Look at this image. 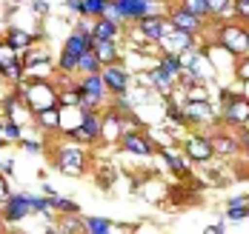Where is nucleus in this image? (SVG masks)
<instances>
[{"instance_id": "1", "label": "nucleus", "mask_w": 249, "mask_h": 234, "mask_svg": "<svg viewBox=\"0 0 249 234\" xmlns=\"http://www.w3.org/2000/svg\"><path fill=\"white\" fill-rule=\"evenodd\" d=\"M158 43H163V46H166V52L183 54V52H189V49L195 46V31H183V29L169 26L166 31H163V37H160Z\"/></svg>"}, {"instance_id": "2", "label": "nucleus", "mask_w": 249, "mask_h": 234, "mask_svg": "<svg viewBox=\"0 0 249 234\" xmlns=\"http://www.w3.org/2000/svg\"><path fill=\"white\" fill-rule=\"evenodd\" d=\"M152 0H109L106 6V15H115V17H143L149 15Z\"/></svg>"}, {"instance_id": "3", "label": "nucleus", "mask_w": 249, "mask_h": 234, "mask_svg": "<svg viewBox=\"0 0 249 234\" xmlns=\"http://www.w3.org/2000/svg\"><path fill=\"white\" fill-rule=\"evenodd\" d=\"M221 46L229 54H247L249 52V31L241 26H224V31H221Z\"/></svg>"}, {"instance_id": "4", "label": "nucleus", "mask_w": 249, "mask_h": 234, "mask_svg": "<svg viewBox=\"0 0 249 234\" xmlns=\"http://www.w3.org/2000/svg\"><path fill=\"white\" fill-rule=\"evenodd\" d=\"M224 120L226 123H247L249 120V100L241 94H224Z\"/></svg>"}, {"instance_id": "5", "label": "nucleus", "mask_w": 249, "mask_h": 234, "mask_svg": "<svg viewBox=\"0 0 249 234\" xmlns=\"http://www.w3.org/2000/svg\"><path fill=\"white\" fill-rule=\"evenodd\" d=\"M77 92H80L83 109H89V106H98L100 100H103V92H106L103 78H100V75H86V80L77 86Z\"/></svg>"}, {"instance_id": "6", "label": "nucleus", "mask_w": 249, "mask_h": 234, "mask_svg": "<svg viewBox=\"0 0 249 234\" xmlns=\"http://www.w3.org/2000/svg\"><path fill=\"white\" fill-rule=\"evenodd\" d=\"M186 157L195 160V163H206L209 157H215L209 137H206V134H195V137H189V140H186Z\"/></svg>"}, {"instance_id": "7", "label": "nucleus", "mask_w": 249, "mask_h": 234, "mask_svg": "<svg viewBox=\"0 0 249 234\" xmlns=\"http://www.w3.org/2000/svg\"><path fill=\"white\" fill-rule=\"evenodd\" d=\"M83 163H86V157H83V152H80V149H63V152H60V157H57L60 172H63V174H72V177L83 174Z\"/></svg>"}, {"instance_id": "8", "label": "nucleus", "mask_w": 249, "mask_h": 234, "mask_svg": "<svg viewBox=\"0 0 249 234\" xmlns=\"http://www.w3.org/2000/svg\"><path fill=\"white\" fill-rule=\"evenodd\" d=\"M72 137L75 140H83V143H92V140H98L100 137V117L95 114V111H83V126H77L75 131H72Z\"/></svg>"}, {"instance_id": "9", "label": "nucleus", "mask_w": 249, "mask_h": 234, "mask_svg": "<svg viewBox=\"0 0 249 234\" xmlns=\"http://www.w3.org/2000/svg\"><path fill=\"white\" fill-rule=\"evenodd\" d=\"M26 214H32V197H29V194H15V197H6V220H9V223L23 220Z\"/></svg>"}, {"instance_id": "10", "label": "nucleus", "mask_w": 249, "mask_h": 234, "mask_svg": "<svg viewBox=\"0 0 249 234\" xmlns=\"http://www.w3.org/2000/svg\"><path fill=\"white\" fill-rule=\"evenodd\" d=\"M138 26H141V31H143L149 40H160V37H163V31L169 29V23H166V17L143 15V17H138Z\"/></svg>"}, {"instance_id": "11", "label": "nucleus", "mask_w": 249, "mask_h": 234, "mask_svg": "<svg viewBox=\"0 0 249 234\" xmlns=\"http://www.w3.org/2000/svg\"><path fill=\"white\" fill-rule=\"evenodd\" d=\"M121 140H124V149L126 152H132V155H141V157L152 155L149 140H146L143 134H138V131H126V134H121Z\"/></svg>"}, {"instance_id": "12", "label": "nucleus", "mask_w": 249, "mask_h": 234, "mask_svg": "<svg viewBox=\"0 0 249 234\" xmlns=\"http://www.w3.org/2000/svg\"><path fill=\"white\" fill-rule=\"evenodd\" d=\"M103 86L109 89V92H115V94H126V86H129V80H126V72L121 69H115V66H109L103 75Z\"/></svg>"}, {"instance_id": "13", "label": "nucleus", "mask_w": 249, "mask_h": 234, "mask_svg": "<svg viewBox=\"0 0 249 234\" xmlns=\"http://www.w3.org/2000/svg\"><path fill=\"white\" fill-rule=\"evenodd\" d=\"M169 20H172L175 29H183V31H198V29H200V17H198V15H192L189 9H183V6H180V9H175Z\"/></svg>"}, {"instance_id": "14", "label": "nucleus", "mask_w": 249, "mask_h": 234, "mask_svg": "<svg viewBox=\"0 0 249 234\" xmlns=\"http://www.w3.org/2000/svg\"><path fill=\"white\" fill-rule=\"evenodd\" d=\"M89 49H95V54L100 57V63H115V57H118L115 40H98L95 34H89Z\"/></svg>"}, {"instance_id": "15", "label": "nucleus", "mask_w": 249, "mask_h": 234, "mask_svg": "<svg viewBox=\"0 0 249 234\" xmlns=\"http://www.w3.org/2000/svg\"><path fill=\"white\" fill-rule=\"evenodd\" d=\"M209 114H212L209 100H189V103L183 106V117H186V120L200 123V120H209Z\"/></svg>"}, {"instance_id": "16", "label": "nucleus", "mask_w": 249, "mask_h": 234, "mask_svg": "<svg viewBox=\"0 0 249 234\" xmlns=\"http://www.w3.org/2000/svg\"><path fill=\"white\" fill-rule=\"evenodd\" d=\"M124 134V129H121V117L115 114V109L103 117V123H100V137L103 140H118Z\"/></svg>"}, {"instance_id": "17", "label": "nucleus", "mask_w": 249, "mask_h": 234, "mask_svg": "<svg viewBox=\"0 0 249 234\" xmlns=\"http://www.w3.org/2000/svg\"><path fill=\"white\" fill-rule=\"evenodd\" d=\"M118 23L115 20H109V17H103V20H98L95 26H92V34L98 37V40H115L118 37Z\"/></svg>"}, {"instance_id": "18", "label": "nucleus", "mask_w": 249, "mask_h": 234, "mask_svg": "<svg viewBox=\"0 0 249 234\" xmlns=\"http://www.w3.org/2000/svg\"><path fill=\"white\" fill-rule=\"evenodd\" d=\"M100 57L95 54V49H86V52L80 54V60H77V69L80 72H86V75H100Z\"/></svg>"}, {"instance_id": "19", "label": "nucleus", "mask_w": 249, "mask_h": 234, "mask_svg": "<svg viewBox=\"0 0 249 234\" xmlns=\"http://www.w3.org/2000/svg\"><path fill=\"white\" fill-rule=\"evenodd\" d=\"M149 80H152V86H155L160 94H169V92H172V78H169L160 66H155V69L149 72Z\"/></svg>"}, {"instance_id": "20", "label": "nucleus", "mask_w": 249, "mask_h": 234, "mask_svg": "<svg viewBox=\"0 0 249 234\" xmlns=\"http://www.w3.org/2000/svg\"><path fill=\"white\" fill-rule=\"evenodd\" d=\"M209 143H212V152H215V155H232V152H238V143H235L232 137L212 134V137H209Z\"/></svg>"}, {"instance_id": "21", "label": "nucleus", "mask_w": 249, "mask_h": 234, "mask_svg": "<svg viewBox=\"0 0 249 234\" xmlns=\"http://www.w3.org/2000/svg\"><path fill=\"white\" fill-rule=\"evenodd\" d=\"M160 69H163L169 78H178V75H180V69H183V60H180V54L166 52L163 57H160Z\"/></svg>"}, {"instance_id": "22", "label": "nucleus", "mask_w": 249, "mask_h": 234, "mask_svg": "<svg viewBox=\"0 0 249 234\" xmlns=\"http://www.w3.org/2000/svg\"><path fill=\"white\" fill-rule=\"evenodd\" d=\"M37 120H40V126L57 129V126H60V111H57V106H46V109H40V111H37Z\"/></svg>"}, {"instance_id": "23", "label": "nucleus", "mask_w": 249, "mask_h": 234, "mask_svg": "<svg viewBox=\"0 0 249 234\" xmlns=\"http://www.w3.org/2000/svg\"><path fill=\"white\" fill-rule=\"evenodd\" d=\"M6 43H9L12 49H18V52H20V49H26V46L32 43V34H26V31H20V29H12V31H9V37H6Z\"/></svg>"}, {"instance_id": "24", "label": "nucleus", "mask_w": 249, "mask_h": 234, "mask_svg": "<svg viewBox=\"0 0 249 234\" xmlns=\"http://www.w3.org/2000/svg\"><path fill=\"white\" fill-rule=\"evenodd\" d=\"M83 226H86V232H89V234H109V232H112V223H109V220H103V217H89Z\"/></svg>"}, {"instance_id": "25", "label": "nucleus", "mask_w": 249, "mask_h": 234, "mask_svg": "<svg viewBox=\"0 0 249 234\" xmlns=\"http://www.w3.org/2000/svg\"><path fill=\"white\" fill-rule=\"evenodd\" d=\"M183 9H189V12H192V15H198V17H206V15H212L206 0H183Z\"/></svg>"}, {"instance_id": "26", "label": "nucleus", "mask_w": 249, "mask_h": 234, "mask_svg": "<svg viewBox=\"0 0 249 234\" xmlns=\"http://www.w3.org/2000/svg\"><path fill=\"white\" fill-rule=\"evenodd\" d=\"M106 6H109V0H83L86 15H106Z\"/></svg>"}, {"instance_id": "27", "label": "nucleus", "mask_w": 249, "mask_h": 234, "mask_svg": "<svg viewBox=\"0 0 249 234\" xmlns=\"http://www.w3.org/2000/svg\"><path fill=\"white\" fill-rule=\"evenodd\" d=\"M163 157H166V163H169V166L175 169V174H180V177H183V174H189V169H186V163H183V160H180L178 155H172V152H166Z\"/></svg>"}, {"instance_id": "28", "label": "nucleus", "mask_w": 249, "mask_h": 234, "mask_svg": "<svg viewBox=\"0 0 249 234\" xmlns=\"http://www.w3.org/2000/svg\"><path fill=\"white\" fill-rule=\"evenodd\" d=\"M15 52H18V49H12L9 43H0V69H6L9 63H15V60H18Z\"/></svg>"}, {"instance_id": "29", "label": "nucleus", "mask_w": 249, "mask_h": 234, "mask_svg": "<svg viewBox=\"0 0 249 234\" xmlns=\"http://www.w3.org/2000/svg\"><path fill=\"white\" fill-rule=\"evenodd\" d=\"M23 69H26V66H20V63L15 60V63H9V66H6V69H0V72H3L9 80H20V78H23Z\"/></svg>"}, {"instance_id": "30", "label": "nucleus", "mask_w": 249, "mask_h": 234, "mask_svg": "<svg viewBox=\"0 0 249 234\" xmlns=\"http://www.w3.org/2000/svg\"><path fill=\"white\" fill-rule=\"evenodd\" d=\"M0 131H3L6 137H12V140H18V137H20V129H18V123H15V120H0Z\"/></svg>"}, {"instance_id": "31", "label": "nucleus", "mask_w": 249, "mask_h": 234, "mask_svg": "<svg viewBox=\"0 0 249 234\" xmlns=\"http://www.w3.org/2000/svg\"><path fill=\"white\" fill-rule=\"evenodd\" d=\"M52 208H57V211H72V214H77V203H72V200H52Z\"/></svg>"}, {"instance_id": "32", "label": "nucleus", "mask_w": 249, "mask_h": 234, "mask_svg": "<svg viewBox=\"0 0 249 234\" xmlns=\"http://www.w3.org/2000/svg\"><path fill=\"white\" fill-rule=\"evenodd\" d=\"M209 3V12L212 15H224L226 9H229V0H206Z\"/></svg>"}, {"instance_id": "33", "label": "nucleus", "mask_w": 249, "mask_h": 234, "mask_svg": "<svg viewBox=\"0 0 249 234\" xmlns=\"http://www.w3.org/2000/svg\"><path fill=\"white\" fill-rule=\"evenodd\" d=\"M235 15L241 20H249V0H235Z\"/></svg>"}, {"instance_id": "34", "label": "nucleus", "mask_w": 249, "mask_h": 234, "mask_svg": "<svg viewBox=\"0 0 249 234\" xmlns=\"http://www.w3.org/2000/svg\"><path fill=\"white\" fill-rule=\"evenodd\" d=\"M249 208L247 206H229V220H241V217H247Z\"/></svg>"}, {"instance_id": "35", "label": "nucleus", "mask_w": 249, "mask_h": 234, "mask_svg": "<svg viewBox=\"0 0 249 234\" xmlns=\"http://www.w3.org/2000/svg\"><path fill=\"white\" fill-rule=\"evenodd\" d=\"M69 9H75V12H80V15H86V9H83L80 0H69Z\"/></svg>"}, {"instance_id": "36", "label": "nucleus", "mask_w": 249, "mask_h": 234, "mask_svg": "<svg viewBox=\"0 0 249 234\" xmlns=\"http://www.w3.org/2000/svg\"><path fill=\"white\" fill-rule=\"evenodd\" d=\"M9 197V188H6V180L0 177V200H6Z\"/></svg>"}, {"instance_id": "37", "label": "nucleus", "mask_w": 249, "mask_h": 234, "mask_svg": "<svg viewBox=\"0 0 249 234\" xmlns=\"http://www.w3.org/2000/svg\"><path fill=\"white\" fill-rule=\"evenodd\" d=\"M77 31H80V34H86V37L92 34V29H89V23H77Z\"/></svg>"}, {"instance_id": "38", "label": "nucleus", "mask_w": 249, "mask_h": 234, "mask_svg": "<svg viewBox=\"0 0 249 234\" xmlns=\"http://www.w3.org/2000/svg\"><path fill=\"white\" fill-rule=\"evenodd\" d=\"M35 9H37V12H46V9H49V6H46V3H43V0H35Z\"/></svg>"}, {"instance_id": "39", "label": "nucleus", "mask_w": 249, "mask_h": 234, "mask_svg": "<svg viewBox=\"0 0 249 234\" xmlns=\"http://www.w3.org/2000/svg\"><path fill=\"white\" fill-rule=\"evenodd\" d=\"M241 146L249 152V131H244V137H241Z\"/></svg>"}]
</instances>
